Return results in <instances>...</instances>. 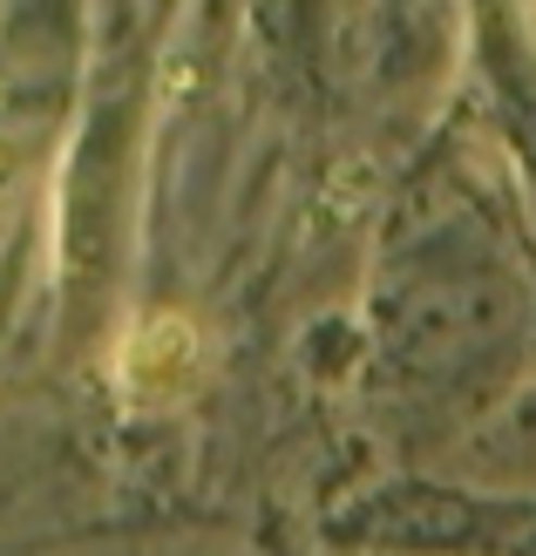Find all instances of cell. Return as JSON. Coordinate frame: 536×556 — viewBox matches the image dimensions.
Returning a JSON list of instances; mask_svg holds the SVG:
<instances>
[{
    "label": "cell",
    "mask_w": 536,
    "mask_h": 556,
    "mask_svg": "<svg viewBox=\"0 0 536 556\" xmlns=\"http://www.w3.org/2000/svg\"><path fill=\"white\" fill-rule=\"evenodd\" d=\"M197 374V332L184 319H144L129 332V346H123V380H129V394H144V401H171L184 394Z\"/></svg>",
    "instance_id": "obj_1"
}]
</instances>
